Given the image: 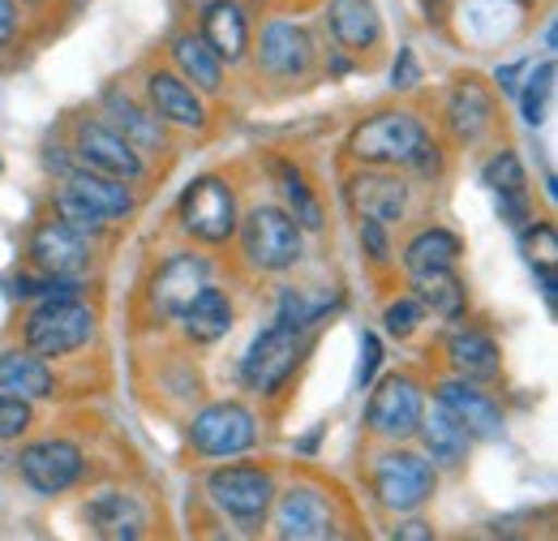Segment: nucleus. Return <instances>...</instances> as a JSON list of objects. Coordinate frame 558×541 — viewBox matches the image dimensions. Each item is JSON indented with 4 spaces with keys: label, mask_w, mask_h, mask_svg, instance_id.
I'll return each instance as SVG.
<instances>
[{
    "label": "nucleus",
    "mask_w": 558,
    "mask_h": 541,
    "mask_svg": "<svg viewBox=\"0 0 558 541\" xmlns=\"http://www.w3.org/2000/svg\"><path fill=\"white\" fill-rule=\"evenodd\" d=\"M429 142L413 112H374L349 134V155L361 168H413L421 146Z\"/></svg>",
    "instance_id": "f257e3e1"
},
{
    "label": "nucleus",
    "mask_w": 558,
    "mask_h": 541,
    "mask_svg": "<svg viewBox=\"0 0 558 541\" xmlns=\"http://www.w3.org/2000/svg\"><path fill=\"white\" fill-rule=\"evenodd\" d=\"M236 232H241L250 267L258 270H288L296 267L301 254H305V232L283 206H254L236 224Z\"/></svg>",
    "instance_id": "f03ea898"
},
{
    "label": "nucleus",
    "mask_w": 558,
    "mask_h": 541,
    "mask_svg": "<svg viewBox=\"0 0 558 541\" xmlns=\"http://www.w3.org/2000/svg\"><path fill=\"white\" fill-rule=\"evenodd\" d=\"M177 219H181L185 237H194L203 245H228L236 237L241 206H236V194H232V185L223 177H198L181 194Z\"/></svg>",
    "instance_id": "7ed1b4c3"
},
{
    "label": "nucleus",
    "mask_w": 558,
    "mask_h": 541,
    "mask_svg": "<svg viewBox=\"0 0 558 541\" xmlns=\"http://www.w3.org/2000/svg\"><path fill=\"white\" fill-rule=\"evenodd\" d=\"M369 485H374V498L396 512V516H413L421 512L429 498H434V485H438V469L417 456V452H383L374 460V473H369Z\"/></svg>",
    "instance_id": "20e7f679"
},
{
    "label": "nucleus",
    "mask_w": 558,
    "mask_h": 541,
    "mask_svg": "<svg viewBox=\"0 0 558 541\" xmlns=\"http://www.w3.org/2000/svg\"><path fill=\"white\" fill-rule=\"evenodd\" d=\"M207 494L228 520H236L245 529H258L271 516L276 477L258 469V465H223V469H210Z\"/></svg>",
    "instance_id": "39448f33"
},
{
    "label": "nucleus",
    "mask_w": 558,
    "mask_h": 541,
    "mask_svg": "<svg viewBox=\"0 0 558 541\" xmlns=\"http://www.w3.org/2000/svg\"><path fill=\"white\" fill-rule=\"evenodd\" d=\"M95 339V310L77 297H48L26 318V348L39 357H70Z\"/></svg>",
    "instance_id": "423d86ee"
},
{
    "label": "nucleus",
    "mask_w": 558,
    "mask_h": 541,
    "mask_svg": "<svg viewBox=\"0 0 558 541\" xmlns=\"http://www.w3.org/2000/svg\"><path fill=\"white\" fill-rule=\"evenodd\" d=\"M301 357H305V336H301L296 327H288V323H279L276 318L267 332L254 336L250 352L241 357V378H245L250 392H258V396H276L279 387L296 374Z\"/></svg>",
    "instance_id": "0eeeda50"
},
{
    "label": "nucleus",
    "mask_w": 558,
    "mask_h": 541,
    "mask_svg": "<svg viewBox=\"0 0 558 541\" xmlns=\"http://www.w3.org/2000/svg\"><path fill=\"white\" fill-rule=\"evenodd\" d=\"M190 443L207 460L241 456V452H250L258 443V417L245 405H236V400L207 405L203 412H194V421H190Z\"/></svg>",
    "instance_id": "6e6552de"
},
{
    "label": "nucleus",
    "mask_w": 558,
    "mask_h": 541,
    "mask_svg": "<svg viewBox=\"0 0 558 541\" xmlns=\"http://www.w3.org/2000/svg\"><path fill=\"white\" fill-rule=\"evenodd\" d=\"M421 412H425V396L417 383L409 374H387L365 405V425L387 443H404L417 434Z\"/></svg>",
    "instance_id": "1a4fd4ad"
},
{
    "label": "nucleus",
    "mask_w": 558,
    "mask_h": 541,
    "mask_svg": "<svg viewBox=\"0 0 558 541\" xmlns=\"http://www.w3.org/2000/svg\"><path fill=\"white\" fill-rule=\"evenodd\" d=\"M73 155H77L82 168L108 172V177L130 181V185L146 177V155L134 151L108 121H77V130H73Z\"/></svg>",
    "instance_id": "9d476101"
},
{
    "label": "nucleus",
    "mask_w": 558,
    "mask_h": 541,
    "mask_svg": "<svg viewBox=\"0 0 558 541\" xmlns=\"http://www.w3.org/2000/svg\"><path fill=\"white\" fill-rule=\"evenodd\" d=\"M203 284H210V259L194 254V250H181V254L163 259V263H159V270L150 275V284H146L150 314H155L159 323L177 318V314L190 305V297H194Z\"/></svg>",
    "instance_id": "9b49d317"
},
{
    "label": "nucleus",
    "mask_w": 558,
    "mask_h": 541,
    "mask_svg": "<svg viewBox=\"0 0 558 541\" xmlns=\"http://www.w3.org/2000/svg\"><path fill=\"white\" fill-rule=\"evenodd\" d=\"M82 469H86L82 447H73L70 438H39L17 456V473L35 494H65L77 485Z\"/></svg>",
    "instance_id": "f8f14e48"
},
{
    "label": "nucleus",
    "mask_w": 558,
    "mask_h": 541,
    "mask_svg": "<svg viewBox=\"0 0 558 541\" xmlns=\"http://www.w3.org/2000/svg\"><path fill=\"white\" fill-rule=\"evenodd\" d=\"M344 203L356 219H374L391 228L409 211V181L396 177L391 168H361L344 181Z\"/></svg>",
    "instance_id": "ddd939ff"
},
{
    "label": "nucleus",
    "mask_w": 558,
    "mask_h": 541,
    "mask_svg": "<svg viewBox=\"0 0 558 541\" xmlns=\"http://www.w3.org/2000/svg\"><path fill=\"white\" fill-rule=\"evenodd\" d=\"M318 61V44L310 35V26L301 22H288L276 17L263 26V39H258V69L267 77H305Z\"/></svg>",
    "instance_id": "4468645a"
},
{
    "label": "nucleus",
    "mask_w": 558,
    "mask_h": 541,
    "mask_svg": "<svg viewBox=\"0 0 558 541\" xmlns=\"http://www.w3.org/2000/svg\"><path fill=\"white\" fill-rule=\"evenodd\" d=\"M276 533L283 541H327L336 538V512L323 490L314 485H292L276 503Z\"/></svg>",
    "instance_id": "2eb2a0df"
},
{
    "label": "nucleus",
    "mask_w": 558,
    "mask_h": 541,
    "mask_svg": "<svg viewBox=\"0 0 558 541\" xmlns=\"http://www.w3.org/2000/svg\"><path fill=\"white\" fill-rule=\"evenodd\" d=\"M31 267L39 275H82L90 263V241L86 232L70 228L65 219H44L35 232H31Z\"/></svg>",
    "instance_id": "dca6fc26"
},
{
    "label": "nucleus",
    "mask_w": 558,
    "mask_h": 541,
    "mask_svg": "<svg viewBox=\"0 0 558 541\" xmlns=\"http://www.w3.org/2000/svg\"><path fill=\"white\" fill-rule=\"evenodd\" d=\"M146 104L163 125L177 130H207V104L203 95L172 69H155L146 73Z\"/></svg>",
    "instance_id": "f3484780"
},
{
    "label": "nucleus",
    "mask_w": 558,
    "mask_h": 541,
    "mask_svg": "<svg viewBox=\"0 0 558 541\" xmlns=\"http://www.w3.org/2000/svg\"><path fill=\"white\" fill-rule=\"evenodd\" d=\"M438 405L447 408L473 438H502V430H507V417H502L498 400L489 392H482L477 383H469V378L438 383Z\"/></svg>",
    "instance_id": "a211bd4d"
},
{
    "label": "nucleus",
    "mask_w": 558,
    "mask_h": 541,
    "mask_svg": "<svg viewBox=\"0 0 558 541\" xmlns=\"http://www.w3.org/2000/svg\"><path fill=\"white\" fill-rule=\"evenodd\" d=\"M323 17L344 52H374L383 44V13L374 0H327Z\"/></svg>",
    "instance_id": "6ab92c4d"
},
{
    "label": "nucleus",
    "mask_w": 558,
    "mask_h": 541,
    "mask_svg": "<svg viewBox=\"0 0 558 541\" xmlns=\"http://www.w3.org/2000/svg\"><path fill=\"white\" fill-rule=\"evenodd\" d=\"M203 39L223 65H241L250 57V17L236 0H207L203 4Z\"/></svg>",
    "instance_id": "aec40b11"
},
{
    "label": "nucleus",
    "mask_w": 558,
    "mask_h": 541,
    "mask_svg": "<svg viewBox=\"0 0 558 541\" xmlns=\"http://www.w3.org/2000/svg\"><path fill=\"white\" fill-rule=\"evenodd\" d=\"M413 438H421L425 460H429L434 469H460V465L469 460V447H473V434H469L442 405L421 412V425Z\"/></svg>",
    "instance_id": "412c9836"
},
{
    "label": "nucleus",
    "mask_w": 558,
    "mask_h": 541,
    "mask_svg": "<svg viewBox=\"0 0 558 541\" xmlns=\"http://www.w3.org/2000/svg\"><path fill=\"white\" fill-rule=\"evenodd\" d=\"M447 130L456 134V142L473 146L494 130V99L477 77H460L447 95Z\"/></svg>",
    "instance_id": "4be33fe9"
},
{
    "label": "nucleus",
    "mask_w": 558,
    "mask_h": 541,
    "mask_svg": "<svg viewBox=\"0 0 558 541\" xmlns=\"http://www.w3.org/2000/svg\"><path fill=\"white\" fill-rule=\"evenodd\" d=\"M104 117H108V125L125 137L134 151H142V155H155V151H163V146H168V137H163V121H159L150 108H138L121 86L104 95Z\"/></svg>",
    "instance_id": "5701e85b"
},
{
    "label": "nucleus",
    "mask_w": 558,
    "mask_h": 541,
    "mask_svg": "<svg viewBox=\"0 0 558 541\" xmlns=\"http://www.w3.org/2000/svg\"><path fill=\"white\" fill-rule=\"evenodd\" d=\"M61 185L70 190L73 199H82L90 211H99L108 224L125 219V215L138 206V203H134V194H130V181H117V177L95 172V168H70Z\"/></svg>",
    "instance_id": "b1692460"
},
{
    "label": "nucleus",
    "mask_w": 558,
    "mask_h": 541,
    "mask_svg": "<svg viewBox=\"0 0 558 541\" xmlns=\"http://www.w3.org/2000/svg\"><path fill=\"white\" fill-rule=\"evenodd\" d=\"M232 318H236V314H232V301H228V292L215 288V284H203V288L190 297V305L177 314L185 339H194V344H219V339L232 332Z\"/></svg>",
    "instance_id": "393cba45"
},
{
    "label": "nucleus",
    "mask_w": 558,
    "mask_h": 541,
    "mask_svg": "<svg viewBox=\"0 0 558 541\" xmlns=\"http://www.w3.org/2000/svg\"><path fill=\"white\" fill-rule=\"evenodd\" d=\"M82 516H86V525H90L99 538H112V541H125V538L134 541V538H142V529H146L142 503L134 494H121V490L95 494Z\"/></svg>",
    "instance_id": "a878e982"
},
{
    "label": "nucleus",
    "mask_w": 558,
    "mask_h": 541,
    "mask_svg": "<svg viewBox=\"0 0 558 541\" xmlns=\"http://www.w3.org/2000/svg\"><path fill=\"white\" fill-rule=\"evenodd\" d=\"M413 275V297L421 301L425 314H438L447 323H460L469 310V288L456 275V267H429V270H409Z\"/></svg>",
    "instance_id": "bb28decb"
},
{
    "label": "nucleus",
    "mask_w": 558,
    "mask_h": 541,
    "mask_svg": "<svg viewBox=\"0 0 558 541\" xmlns=\"http://www.w3.org/2000/svg\"><path fill=\"white\" fill-rule=\"evenodd\" d=\"M0 392H13L22 400H48L57 392V378L39 352L9 348V352H0Z\"/></svg>",
    "instance_id": "cd10ccee"
},
{
    "label": "nucleus",
    "mask_w": 558,
    "mask_h": 541,
    "mask_svg": "<svg viewBox=\"0 0 558 541\" xmlns=\"http://www.w3.org/2000/svg\"><path fill=\"white\" fill-rule=\"evenodd\" d=\"M172 65L198 95H219L223 91V61L210 52L203 35H190V31L177 35L172 39Z\"/></svg>",
    "instance_id": "c85d7f7f"
},
{
    "label": "nucleus",
    "mask_w": 558,
    "mask_h": 541,
    "mask_svg": "<svg viewBox=\"0 0 558 541\" xmlns=\"http://www.w3.org/2000/svg\"><path fill=\"white\" fill-rule=\"evenodd\" d=\"M447 361H451L456 378H469V383L498 378V365H502L498 361V344L486 332H473V327H464V332H456L447 339Z\"/></svg>",
    "instance_id": "c756f323"
},
{
    "label": "nucleus",
    "mask_w": 558,
    "mask_h": 541,
    "mask_svg": "<svg viewBox=\"0 0 558 541\" xmlns=\"http://www.w3.org/2000/svg\"><path fill=\"white\" fill-rule=\"evenodd\" d=\"M464 254L460 237L447 228H421L417 237L404 245V267L409 270H429V267H456Z\"/></svg>",
    "instance_id": "7c9ffc66"
},
{
    "label": "nucleus",
    "mask_w": 558,
    "mask_h": 541,
    "mask_svg": "<svg viewBox=\"0 0 558 541\" xmlns=\"http://www.w3.org/2000/svg\"><path fill=\"white\" fill-rule=\"evenodd\" d=\"M515 95H520V117L529 125H542L546 121V104L555 95V61L524 65V86H515Z\"/></svg>",
    "instance_id": "2f4dec72"
},
{
    "label": "nucleus",
    "mask_w": 558,
    "mask_h": 541,
    "mask_svg": "<svg viewBox=\"0 0 558 541\" xmlns=\"http://www.w3.org/2000/svg\"><path fill=\"white\" fill-rule=\"evenodd\" d=\"M279 181H283V199H288V215L301 224V232H318L323 228V206L310 194L305 177L292 164H279Z\"/></svg>",
    "instance_id": "473e14b6"
},
{
    "label": "nucleus",
    "mask_w": 558,
    "mask_h": 541,
    "mask_svg": "<svg viewBox=\"0 0 558 541\" xmlns=\"http://www.w3.org/2000/svg\"><path fill=\"white\" fill-rule=\"evenodd\" d=\"M482 185L489 194H524L529 190V177H524V164L515 151H498L489 155L486 168H482Z\"/></svg>",
    "instance_id": "72a5a7b5"
},
{
    "label": "nucleus",
    "mask_w": 558,
    "mask_h": 541,
    "mask_svg": "<svg viewBox=\"0 0 558 541\" xmlns=\"http://www.w3.org/2000/svg\"><path fill=\"white\" fill-rule=\"evenodd\" d=\"M327 305H331V301H314V297H305L301 288H283V292H279V323L305 332V327H314V323L327 314Z\"/></svg>",
    "instance_id": "f704fd0d"
},
{
    "label": "nucleus",
    "mask_w": 558,
    "mask_h": 541,
    "mask_svg": "<svg viewBox=\"0 0 558 541\" xmlns=\"http://www.w3.org/2000/svg\"><path fill=\"white\" fill-rule=\"evenodd\" d=\"M52 206H57V219H65L70 228H77V232H86V237H90V232H104V228H108V219H104L99 211H90V206L82 203V199H73V194L65 190V185L57 190V199H52Z\"/></svg>",
    "instance_id": "c9c22d12"
},
{
    "label": "nucleus",
    "mask_w": 558,
    "mask_h": 541,
    "mask_svg": "<svg viewBox=\"0 0 558 541\" xmlns=\"http://www.w3.org/2000/svg\"><path fill=\"white\" fill-rule=\"evenodd\" d=\"M421 323H425V310H421L417 297H400V301H391V305L383 310V327H387V336H396V339H409Z\"/></svg>",
    "instance_id": "e433bc0d"
},
{
    "label": "nucleus",
    "mask_w": 558,
    "mask_h": 541,
    "mask_svg": "<svg viewBox=\"0 0 558 541\" xmlns=\"http://www.w3.org/2000/svg\"><path fill=\"white\" fill-rule=\"evenodd\" d=\"M35 412H31V400L13 396V392H0V443H13L31 430Z\"/></svg>",
    "instance_id": "4c0bfd02"
},
{
    "label": "nucleus",
    "mask_w": 558,
    "mask_h": 541,
    "mask_svg": "<svg viewBox=\"0 0 558 541\" xmlns=\"http://www.w3.org/2000/svg\"><path fill=\"white\" fill-rule=\"evenodd\" d=\"M520 241H524V254H529V263L537 267V275H542V270H555L558 245H555V228H550V224H529Z\"/></svg>",
    "instance_id": "58836bf2"
},
{
    "label": "nucleus",
    "mask_w": 558,
    "mask_h": 541,
    "mask_svg": "<svg viewBox=\"0 0 558 541\" xmlns=\"http://www.w3.org/2000/svg\"><path fill=\"white\" fill-rule=\"evenodd\" d=\"M361 250L369 254V263H374V267H387V263H391V241H387V224L361 219Z\"/></svg>",
    "instance_id": "ea45409f"
},
{
    "label": "nucleus",
    "mask_w": 558,
    "mask_h": 541,
    "mask_svg": "<svg viewBox=\"0 0 558 541\" xmlns=\"http://www.w3.org/2000/svg\"><path fill=\"white\" fill-rule=\"evenodd\" d=\"M378 365H383V339L365 332V336H361V370H356V383L369 387L374 374H378Z\"/></svg>",
    "instance_id": "a19ab883"
},
{
    "label": "nucleus",
    "mask_w": 558,
    "mask_h": 541,
    "mask_svg": "<svg viewBox=\"0 0 558 541\" xmlns=\"http://www.w3.org/2000/svg\"><path fill=\"white\" fill-rule=\"evenodd\" d=\"M417 57H413V48H400V61H396V69H391V86L396 91H413L417 86Z\"/></svg>",
    "instance_id": "79ce46f5"
},
{
    "label": "nucleus",
    "mask_w": 558,
    "mask_h": 541,
    "mask_svg": "<svg viewBox=\"0 0 558 541\" xmlns=\"http://www.w3.org/2000/svg\"><path fill=\"white\" fill-rule=\"evenodd\" d=\"M494 199H498V215L507 224H524L529 219V190L524 194H494Z\"/></svg>",
    "instance_id": "37998d69"
},
{
    "label": "nucleus",
    "mask_w": 558,
    "mask_h": 541,
    "mask_svg": "<svg viewBox=\"0 0 558 541\" xmlns=\"http://www.w3.org/2000/svg\"><path fill=\"white\" fill-rule=\"evenodd\" d=\"M13 35H17V4L13 0H0V52L9 48Z\"/></svg>",
    "instance_id": "c03bdc74"
},
{
    "label": "nucleus",
    "mask_w": 558,
    "mask_h": 541,
    "mask_svg": "<svg viewBox=\"0 0 558 541\" xmlns=\"http://www.w3.org/2000/svg\"><path fill=\"white\" fill-rule=\"evenodd\" d=\"M520 73H524V65H498L494 77H498V86H502V91H511V95H515V86H520L515 77H520Z\"/></svg>",
    "instance_id": "a18cd8bd"
},
{
    "label": "nucleus",
    "mask_w": 558,
    "mask_h": 541,
    "mask_svg": "<svg viewBox=\"0 0 558 541\" xmlns=\"http://www.w3.org/2000/svg\"><path fill=\"white\" fill-rule=\"evenodd\" d=\"M396 538H421V541H429L434 533H429V525H421V520H409V525H396Z\"/></svg>",
    "instance_id": "49530a36"
},
{
    "label": "nucleus",
    "mask_w": 558,
    "mask_h": 541,
    "mask_svg": "<svg viewBox=\"0 0 558 541\" xmlns=\"http://www.w3.org/2000/svg\"><path fill=\"white\" fill-rule=\"evenodd\" d=\"M22 4H44V0H22Z\"/></svg>",
    "instance_id": "de8ad7c7"
},
{
    "label": "nucleus",
    "mask_w": 558,
    "mask_h": 541,
    "mask_svg": "<svg viewBox=\"0 0 558 541\" xmlns=\"http://www.w3.org/2000/svg\"><path fill=\"white\" fill-rule=\"evenodd\" d=\"M524 4H529V0H524Z\"/></svg>",
    "instance_id": "09e8293b"
}]
</instances>
